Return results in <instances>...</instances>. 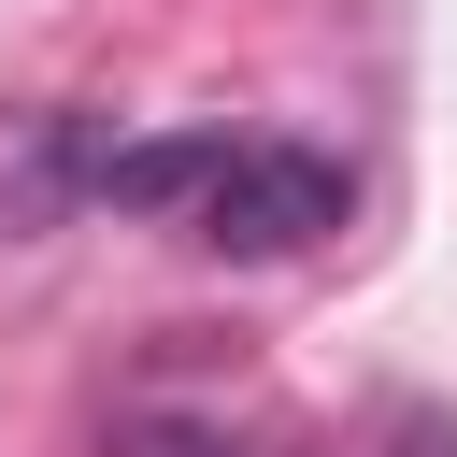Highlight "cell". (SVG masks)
Returning <instances> with one entry per match:
<instances>
[{
	"instance_id": "cell-2",
	"label": "cell",
	"mask_w": 457,
	"mask_h": 457,
	"mask_svg": "<svg viewBox=\"0 0 457 457\" xmlns=\"http://www.w3.org/2000/svg\"><path fill=\"white\" fill-rule=\"evenodd\" d=\"M214 157H228V129H171V143H100V157H86V186H100L114 214H200Z\"/></svg>"
},
{
	"instance_id": "cell-1",
	"label": "cell",
	"mask_w": 457,
	"mask_h": 457,
	"mask_svg": "<svg viewBox=\"0 0 457 457\" xmlns=\"http://www.w3.org/2000/svg\"><path fill=\"white\" fill-rule=\"evenodd\" d=\"M343 157H314V143H228L214 157V186H200V243L214 257H300V243H328L343 228Z\"/></svg>"
},
{
	"instance_id": "cell-3",
	"label": "cell",
	"mask_w": 457,
	"mask_h": 457,
	"mask_svg": "<svg viewBox=\"0 0 457 457\" xmlns=\"http://www.w3.org/2000/svg\"><path fill=\"white\" fill-rule=\"evenodd\" d=\"M400 457H457V428H400Z\"/></svg>"
}]
</instances>
